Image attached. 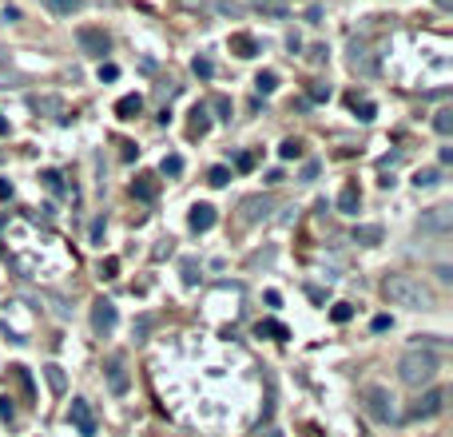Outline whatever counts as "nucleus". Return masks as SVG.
<instances>
[{"label":"nucleus","instance_id":"a878e982","mask_svg":"<svg viewBox=\"0 0 453 437\" xmlns=\"http://www.w3.org/2000/svg\"><path fill=\"white\" fill-rule=\"evenodd\" d=\"M115 76H119V68H115V64H104V68H99V80H115Z\"/></svg>","mask_w":453,"mask_h":437},{"label":"nucleus","instance_id":"ddd939ff","mask_svg":"<svg viewBox=\"0 0 453 437\" xmlns=\"http://www.w3.org/2000/svg\"><path fill=\"white\" fill-rule=\"evenodd\" d=\"M434 131H437V135H450V131H453V112H450V108H441V112L434 115Z\"/></svg>","mask_w":453,"mask_h":437},{"label":"nucleus","instance_id":"7ed1b4c3","mask_svg":"<svg viewBox=\"0 0 453 437\" xmlns=\"http://www.w3.org/2000/svg\"><path fill=\"white\" fill-rule=\"evenodd\" d=\"M362 405H366V414L374 421H394L398 418V405H394V394L382 386H366L362 389Z\"/></svg>","mask_w":453,"mask_h":437},{"label":"nucleus","instance_id":"bb28decb","mask_svg":"<svg viewBox=\"0 0 453 437\" xmlns=\"http://www.w3.org/2000/svg\"><path fill=\"white\" fill-rule=\"evenodd\" d=\"M354 108L362 112V119H374V104H358V99H354Z\"/></svg>","mask_w":453,"mask_h":437},{"label":"nucleus","instance_id":"20e7f679","mask_svg":"<svg viewBox=\"0 0 453 437\" xmlns=\"http://www.w3.org/2000/svg\"><path fill=\"white\" fill-rule=\"evenodd\" d=\"M445 409V389H425L418 402L409 405V421H425V418H437Z\"/></svg>","mask_w":453,"mask_h":437},{"label":"nucleus","instance_id":"b1692460","mask_svg":"<svg viewBox=\"0 0 453 437\" xmlns=\"http://www.w3.org/2000/svg\"><path fill=\"white\" fill-rule=\"evenodd\" d=\"M195 72H199V76H211V72H215V64H211L207 56H199V60H195Z\"/></svg>","mask_w":453,"mask_h":437},{"label":"nucleus","instance_id":"f3484780","mask_svg":"<svg viewBox=\"0 0 453 437\" xmlns=\"http://www.w3.org/2000/svg\"><path fill=\"white\" fill-rule=\"evenodd\" d=\"M135 195H139V199H155V183H151V175L135 179Z\"/></svg>","mask_w":453,"mask_h":437},{"label":"nucleus","instance_id":"a211bd4d","mask_svg":"<svg viewBox=\"0 0 453 437\" xmlns=\"http://www.w3.org/2000/svg\"><path fill=\"white\" fill-rule=\"evenodd\" d=\"M278 155H282V159H298V155H302V144H298V139H287V144L278 147Z\"/></svg>","mask_w":453,"mask_h":437},{"label":"nucleus","instance_id":"cd10ccee","mask_svg":"<svg viewBox=\"0 0 453 437\" xmlns=\"http://www.w3.org/2000/svg\"><path fill=\"white\" fill-rule=\"evenodd\" d=\"M4 60H8V52H4V48H0V64H4Z\"/></svg>","mask_w":453,"mask_h":437},{"label":"nucleus","instance_id":"9d476101","mask_svg":"<svg viewBox=\"0 0 453 437\" xmlns=\"http://www.w3.org/2000/svg\"><path fill=\"white\" fill-rule=\"evenodd\" d=\"M80 44H84L88 52L104 56V52H108V36L99 32V28H80Z\"/></svg>","mask_w":453,"mask_h":437},{"label":"nucleus","instance_id":"423d86ee","mask_svg":"<svg viewBox=\"0 0 453 437\" xmlns=\"http://www.w3.org/2000/svg\"><path fill=\"white\" fill-rule=\"evenodd\" d=\"M453 227V211L450 207H430L421 215V231H437V235H445Z\"/></svg>","mask_w":453,"mask_h":437},{"label":"nucleus","instance_id":"0eeeda50","mask_svg":"<svg viewBox=\"0 0 453 437\" xmlns=\"http://www.w3.org/2000/svg\"><path fill=\"white\" fill-rule=\"evenodd\" d=\"M92 326H96L99 334H112V330H115V307H112V302H104V298H99L96 310H92Z\"/></svg>","mask_w":453,"mask_h":437},{"label":"nucleus","instance_id":"aec40b11","mask_svg":"<svg viewBox=\"0 0 453 437\" xmlns=\"http://www.w3.org/2000/svg\"><path fill=\"white\" fill-rule=\"evenodd\" d=\"M259 334H275V338H287V326H278V322H262V326H259Z\"/></svg>","mask_w":453,"mask_h":437},{"label":"nucleus","instance_id":"2eb2a0df","mask_svg":"<svg viewBox=\"0 0 453 437\" xmlns=\"http://www.w3.org/2000/svg\"><path fill=\"white\" fill-rule=\"evenodd\" d=\"M231 48L239 52V56H255V40L251 36H231Z\"/></svg>","mask_w":453,"mask_h":437},{"label":"nucleus","instance_id":"c85d7f7f","mask_svg":"<svg viewBox=\"0 0 453 437\" xmlns=\"http://www.w3.org/2000/svg\"><path fill=\"white\" fill-rule=\"evenodd\" d=\"M4 131H8V124H4V119H0V135H4Z\"/></svg>","mask_w":453,"mask_h":437},{"label":"nucleus","instance_id":"9b49d317","mask_svg":"<svg viewBox=\"0 0 453 437\" xmlns=\"http://www.w3.org/2000/svg\"><path fill=\"white\" fill-rule=\"evenodd\" d=\"M139 108H144V99H139V96H124L119 104H115L119 119H135V115H139Z\"/></svg>","mask_w":453,"mask_h":437},{"label":"nucleus","instance_id":"1a4fd4ad","mask_svg":"<svg viewBox=\"0 0 453 437\" xmlns=\"http://www.w3.org/2000/svg\"><path fill=\"white\" fill-rule=\"evenodd\" d=\"M211 227H215V207H211V203H195L191 207V231L203 235V231H211Z\"/></svg>","mask_w":453,"mask_h":437},{"label":"nucleus","instance_id":"6e6552de","mask_svg":"<svg viewBox=\"0 0 453 437\" xmlns=\"http://www.w3.org/2000/svg\"><path fill=\"white\" fill-rule=\"evenodd\" d=\"M108 386H112V394H128V370H124V358H112L108 362Z\"/></svg>","mask_w":453,"mask_h":437},{"label":"nucleus","instance_id":"4468645a","mask_svg":"<svg viewBox=\"0 0 453 437\" xmlns=\"http://www.w3.org/2000/svg\"><path fill=\"white\" fill-rule=\"evenodd\" d=\"M44 378H48V386L56 389V394H64V370H60V366H44Z\"/></svg>","mask_w":453,"mask_h":437},{"label":"nucleus","instance_id":"5701e85b","mask_svg":"<svg viewBox=\"0 0 453 437\" xmlns=\"http://www.w3.org/2000/svg\"><path fill=\"white\" fill-rule=\"evenodd\" d=\"M418 187H434L437 183V171H418V179H414Z\"/></svg>","mask_w":453,"mask_h":437},{"label":"nucleus","instance_id":"6ab92c4d","mask_svg":"<svg viewBox=\"0 0 453 437\" xmlns=\"http://www.w3.org/2000/svg\"><path fill=\"white\" fill-rule=\"evenodd\" d=\"M179 171H183V159H179V155H167V159H163V175H179Z\"/></svg>","mask_w":453,"mask_h":437},{"label":"nucleus","instance_id":"dca6fc26","mask_svg":"<svg viewBox=\"0 0 453 437\" xmlns=\"http://www.w3.org/2000/svg\"><path fill=\"white\" fill-rule=\"evenodd\" d=\"M255 88H259V92H267V96H271V92H275V88H278V76H275V72H259V80H255Z\"/></svg>","mask_w":453,"mask_h":437},{"label":"nucleus","instance_id":"f8f14e48","mask_svg":"<svg viewBox=\"0 0 453 437\" xmlns=\"http://www.w3.org/2000/svg\"><path fill=\"white\" fill-rule=\"evenodd\" d=\"M358 203H362V195H358V187L350 183V187H342V195H338V207L346 211V215H354L358 211Z\"/></svg>","mask_w":453,"mask_h":437},{"label":"nucleus","instance_id":"f03ea898","mask_svg":"<svg viewBox=\"0 0 453 437\" xmlns=\"http://www.w3.org/2000/svg\"><path fill=\"white\" fill-rule=\"evenodd\" d=\"M398 378H402L409 389H421L430 386L437 378V358L430 354V350H421V346H414V350H405L402 362H398Z\"/></svg>","mask_w":453,"mask_h":437},{"label":"nucleus","instance_id":"393cba45","mask_svg":"<svg viewBox=\"0 0 453 437\" xmlns=\"http://www.w3.org/2000/svg\"><path fill=\"white\" fill-rule=\"evenodd\" d=\"M350 314H354V310H350V302H338V307H334V322H346Z\"/></svg>","mask_w":453,"mask_h":437},{"label":"nucleus","instance_id":"4be33fe9","mask_svg":"<svg viewBox=\"0 0 453 437\" xmlns=\"http://www.w3.org/2000/svg\"><path fill=\"white\" fill-rule=\"evenodd\" d=\"M226 179H231V171H226V167H211V183H215V187H223Z\"/></svg>","mask_w":453,"mask_h":437},{"label":"nucleus","instance_id":"f257e3e1","mask_svg":"<svg viewBox=\"0 0 453 437\" xmlns=\"http://www.w3.org/2000/svg\"><path fill=\"white\" fill-rule=\"evenodd\" d=\"M382 294H386L394 307H405V310H430L434 307V291L414 275H389L382 282Z\"/></svg>","mask_w":453,"mask_h":437},{"label":"nucleus","instance_id":"39448f33","mask_svg":"<svg viewBox=\"0 0 453 437\" xmlns=\"http://www.w3.org/2000/svg\"><path fill=\"white\" fill-rule=\"evenodd\" d=\"M68 421L76 425V434L84 437H96V414H92V405L84 402V398H72V405H68Z\"/></svg>","mask_w":453,"mask_h":437},{"label":"nucleus","instance_id":"412c9836","mask_svg":"<svg viewBox=\"0 0 453 437\" xmlns=\"http://www.w3.org/2000/svg\"><path fill=\"white\" fill-rule=\"evenodd\" d=\"M80 4H84V0H52V8H56V12H76Z\"/></svg>","mask_w":453,"mask_h":437}]
</instances>
